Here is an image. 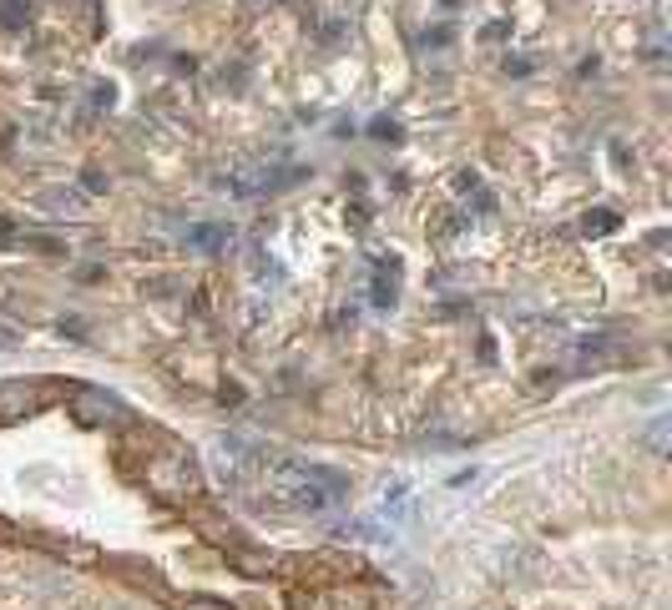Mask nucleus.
I'll list each match as a JSON object with an SVG mask.
<instances>
[{"label": "nucleus", "mask_w": 672, "mask_h": 610, "mask_svg": "<svg viewBox=\"0 0 672 610\" xmlns=\"http://www.w3.org/2000/svg\"><path fill=\"white\" fill-rule=\"evenodd\" d=\"M142 484L158 494V500H167V505H183V500H193L198 484H202L198 459L187 455L177 439H162L158 449L147 455V465H142Z\"/></svg>", "instance_id": "f257e3e1"}, {"label": "nucleus", "mask_w": 672, "mask_h": 610, "mask_svg": "<svg viewBox=\"0 0 672 610\" xmlns=\"http://www.w3.org/2000/svg\"><path fill=\"white\" fill-rule=\"evenodd\" d=\"M71 419H77L81 429H112V424H127V403L112 399L106 389H81L71 394Z\"/></svg>", "instance_id": "f03ea898"}, {"label": "nucleus", "mask_w": 672, "mask_h": 610, "mask_svg": "<svg viewBox=\"0 0 672 610\" xmlns=\"http://www.w3.org/2000/svg\"><path fill=\"white\" fill-rule=\"evenodd\" d=\"M46 403V389L40 384H26V378H11L0 384V424H21Z\"/></svg>", "instance_id": "7ed1b4c3"}, {"label": "nucleus", "mask_w": 672, "mask_h": 610, "mask_svg": "<svg viewBox=\"0 0 672 610\" xmlns=\"http://www.w3.org/2000/svg\"><path fill=\"white\" fill-rule=\"evenodd\" d=\"M187 243L202 247V253H218V247L233 243V227H218V222H202V227H187Z\"/></svg>", "instance_id": "20e7f679"}, {"label": "nucleus", "mask_w": 672, "mask_h": 610, "mask_svg": "<svg viewBox=\"0 0 672 610\" xmlns=\"http://www.w3.org/2000/svg\"><path fill=\"white\" fill-rule=\"evenodd\" d=\"M395 298H399V268H395V258H390V262H380V273H374V303H380V308H395Z\"/></svg>", "instance_id": "39448f33"}, {"label": "nucleus", "mask_w": 672, "mask_h": 610, "mask_svg": "<svg viewBox=\"0 0 672 610\" xmlns=\"http://www.w3.org/2000/svg\"><path fill=\"white\" fill-rule=\"evenodd\" d=\"M324 606H329V610H374V600L364 596V590L339 585V590H324Z\"/></svg>", "instance_id": "423d86ee"}, {"label": "nucleus", "mask_w": 672, "mask_h": 610, "mask_svg": "<svg viewBox=\"0 0 672 610\" xmlns=\"http://www.w3.org/2000/svg\"><path fill=\"white\" fill-rule=\"evenodd\" d=\"M455 192H461V202H471L475 212H490V208H496V202H490V192L475 183L471 172H461V177H455Z\"/></svg>", "instance_id": "0eeeda50"}, {"label": "nucleus", "mask_w": 672, "mask_h": 610, "mask_svg": "<svg viewBox=\"0 0 672 610\" xmlns=\"http://www.w3.org/2000/svg\"><path fill=\"white\" fill-rule=\"evenodd\" d=\"M642 444L652 449V455H668V449H672V429H668V419H652V424H647V434H642Z\"/></svg>", "instance_id": "6e6552de"}, {"label": "nucleus", "mask_w": 672, "mask_h": 610, "mask_svg": "<svg viewBox=\"0 0 672 610\" xmlns=\"http://www.w3.org/2000/svg\"><path fill=\"white\" fill-rule=\"evenodd\" d=\"M26 15H31V0H0V26L5 31L26 26Z\"/></svg>", "instance_id": "1a4fd4ad"}, {"label": "nucleus", "mask_w": 672, "mask_h": 610, "mask_svg": "<svg viewBox=\"0 0 672 610\" xmlns=\"http://www.w3.org/2000/svg\"><path fill=\"white\" fill-rule=\"evenodd\" d=\"M612 227H617V212H587V218H581V233H592V237H606L612 233Z\"/></svg>", "instance_id": "9d476101"}, {"label": "nucleus", "mask_w": 672, "mask_h": 610, "mask_svg": "<svg viewBox=\"0 0 672 610\" xmlns=\"http://www.w3.org/2000/svg\"><path fill=\"white\" fill-rule=\"evenodd\" d=\"M177 293H183L177 278H152V283H147V298H177Z\"/></svg>", "instance_id": "9b49d317"}, {"label": "nucleus", "mask_w": 672, "mask_h": 610, "mask_svg": "<svg viewBox=\"0 0 672 610\" xmlns=\"http://www.w3.org/2000/svg\"><path fill=\"white\" fill-rule=\"evenodd\" d=\"M40 202H46L51 212H77V208H81V197H77V192H46Z\"/></svg>", "instance_id": "f8f14e48"}, {"label": "nucleus", "mask_w": 672, "mask_h": 610, "mask_svg": "<svg viewBox=\"0 0 672 610\" xmlns=\"http://www.w3.org/2000/svg\"><path fill=\"white\" fill-rule=\"evenodd\" d=\"M370 137H380V142H399V121L374 117V121H370Z\"/></svg>", "instance_id": "ddd939ff"}, {"label": "nucleus", "mask_w": 672, "mask_h": 610, "mask_svg": "<svg viewBox=\"0 0 672 610\" xmlns=\"http://www.w3.org/2000/svg\"><path fill=\"white\" fill-rule=\"evenodd\" d=\"M293 610H329L324 606V590H293Z\"/></svg>", "instance_id": "4468645a"}, {"label": "nucleus", "mask_w": 672, "mask_h": 610, "mask_svg": "<svg viewBox=\"0 0 672 610\" xmlns=\"http://www.w3.org/2000/svg\"><path fill=\"white\" fill-rule=\"evenodd\" d=\"M177 610H233L228 600H212V596H187Z\"/></svg>", "instance_id": "2eb2a0df"}, {"label": "nucleus", "mask_w": 672, "mask_h": 610, "mask_svg": "<svg viewBox=\"0 0 672 610\" xmlns=\"http://www.w3.org/2000/svg\"><path fill=\"white\" fill-rule=\"evenodd\" d=\"M526 71H531L526 56H506V77H526Z\"/></svg>", "instance_id": "dca6fc26"}, {"label": "nucleus", "mask_w": 672, "mask_h": 610, "mask_svg": "<svg viewBox=\"0 0 672 610\" xmlns=\"http://www.w3.org/2000/svg\"><path fill=\"white\" fill-rule=\"evenodd\" d=\"M15 243V233H11V222H0V247H11Z\"/></svg>", "instance_id": "f3484780"}]
</instances>
